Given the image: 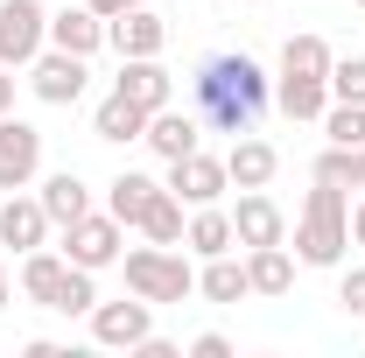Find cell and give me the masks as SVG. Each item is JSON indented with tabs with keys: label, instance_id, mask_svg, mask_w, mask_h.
<instances>
[{
	"label": "cell",
	"instance_id": "cell-4",
	"mask_svg": "<svg viewBox=\"0 0 365 358\" xmlns=\"http://www.w3.org/2000/svg\"><path fill=\"white\" fill-rule=\"evenodd\" d=\"M49 43V7L43 0H0V63L29 71Z\"/></svg>",
	"mask_w": 365,
	"mask_h": 358
},
{
	"label": "cell",
	"instance_id": "cell-6",
	"mask_svg": "<svg viewBox=\"0 0 365 358\" xmlns=\"http://www.w3.org/2000/svg\"><path fill=\"white\" fill-rule=\"evenodd\" d=\"M43 169V134L14 113H0V190H29Z\"/></svg>",
	"mask_w": 365,
	"mask_h": 358
},
{
	"label": "cell",
	"instance_id": "cell-13",
	"mask_svg": "<svg viewBox=\"0 0 365 358\" xmlns=\"http://www.w3.org/2000/svg\"><path fill=\"white\" fill-rule=\"evenodd\" d=\"M148 148L162 155V162H176V155H197V140H204V120L197 113H176V106H162V113H148Z\"/></svg>",
	"mask_w": 365,
	"mask_h": 358
},
{
	"label": "cell",
	"instance_id": "cell-12",
	"mask_svg": "<svg viewBox=\"0 0 365 358\" xmlns=\"http://www.w3.org/2000/svg\"><path fill=\"white\" fill-rule=\"evenodd\" d=\"M106 43L120 49V56H162L169 21H162L155 7H127V14H113V21H106Z\"/></svg>",
	"mask_w": 365,
	"mask_h": 358
},
{
	"label": "cell",
	"instance_id": "cell-23",
	"mask_svg": "<svg viewBox=\"0 0 365 358\" xmlns=\"http://www.w3.org/2000/svg\"><path fill=\"white\" fill-rule=\"evenodd\" d=\"M91 134H98V140H113V148H127V140H140V134H148V113H140L134 98H120V91H113V98L91 113Z\"/></svg>",
	"mask_w": 365,
	"mask_h": 358
},
{
	"label": "cell",
	"instance_id": "cell-5",
	"mask_svg": "<svg viewBox=\"0 0 365 358\" xmlns=\"http://www.w3.org/2000/svg\"><path fill=\"white\" fill-rule=\"evenodd\" d=\"M120 232H127V225L113 218V211H106V218H98V211H85V218L78 225H63V260H71V267H113V260H120Z\"/></svg>",
	"mask_w": 365,
	"mask_h": 358
},
{
	"label": "cell",
	"instance_id": "cell-36",
	"mask_svg": "<svg viewBox=\"0 0 365 358\" xmlns=\"http://www.w3.org/2000/svg\"><path fill=\"white\" fill-rule=\"evenodd\" d=\"M351 239H359V246H365V204H359V211H351Z\"/></svg>",
	"mask_w": 365,
	"mask_h": 358
},
{
	"label": "cell",
	"instance_id": "cell-26",
	"mask_svg": "<svg viewBox=\"0 0 365 358\" xmlns=\"http://www.w3.org/2000/svg\"><path fill=\"white\" fill-rule=\"evenodd\" d=\"M140 232L155 239V246H182V197L162 183V197L148 204V218H140Z\"/></svg>",
	"mask_w": 365,
	"mask_h": 358
},
{
	"label": "cell",
	"instance_id": "cell-29",
	"mask_svg": "<svg viewBox=\"0 0 365 358\" xmlns=\"http://www.w3.org/2000/svg\"><path fill=\"white\" fill-rule=\"evenodd\" d=\"M330 98H344V106H365V56H344V63H330Z\"/></svg>",
	"mask_w": 365,
	"mask_h": 358
},
{
	"label": "cell",
	"instance_id": "cell-11",
	"mask_svg": "<svg viewBox=\"0 0 365 358\" xmlns=\"http://www.w3.org/2000/svg\"><path fill=\"white\" fill-rule=\"evenodd\" d=\"M113 91H120V98H134L140 113H162V106L176 98L169 71H162V56H120V78H113Z\"/></svg>",
	"mask_w": 365,
	"mask_h": 358
},
{
	"label": "cell",
	"instance_id": "cell-35",
	"mask_svg": "<svg viewBox=\"0 0 365 358\" xmlns=\"http://www.w3.org/2000/svg\"><path fill=\"white\" fill-rule=\"evenodd\" d=\"M351 190H365V148H351Z\"/></svg>",
	"mask_w": 365,
	"mask_h": 358
},
{
	"label": "cell",
	"instance_id": "cell-25",
	"mask_svg": "<svg viewBox=\"0 0 365 358\" xmlns=\"http://www.w3.org/2000/svg\"><path fill=\"white\" fill-rule=\"evenodd\" d=\"M330 63H337V56H330L323 36H288V43H281V71H288V78H330Z\"/></svg>",
	"mask_w": 365,
	"mask_h": 358
},
{
	"label": "cell",
	"instance_id": "cell-7",
	"mask_svg": "<svg viewBox=\"0 0 365 358\" xmlns=\"http://www.w3.org/2000/svg\"><path fill=\"white\" fill-rule=\"evenodd\" d=\"M85 56H71V49H43L36 63H29V85H36V98L43 106H78L85 98Z\"/></svg>",
	"mask_w": 365,
	"mask_h": 358
},
{
	"label": "cell",
	"instance_id": "cell-8",
	"mask_svg": "<svg viewBox=\"0 0 365 358\" xmlns=\"http://www.w3.org/2000/svg\"><path fill=\"white\" fill-rule=\"evenodd\" d=\"M148 330H155V302H140V295L134 302H98V310H91V337H98L106 352H134Z\"/></svg>",
	"mask_w": 365,
	"mask_h": 358
},
{
	"label": "cell",
	"instance_id": "cell-24",
	"mask_svg": "<svg viewBox=\"0 0 365 358\" xmlns=\"http://www.w3.org/2000/svg\"><path fill=\"white\" fill-rule=\"evenodd\" d=\"M197 295H204V302H246V295H253V281H246V260H232V253L204 260V274H197Z\"/></svg>",
	"mask_w": 365,
	"mask_h": 358
},
{
	"label": "cell",
	"instance_id": "cell-27",
	"mask_svg": "<svg viewBox=\"0 0 365 358\" xmlns=\"http://www.w3.org/2000/svg\"><path fill=\"white\" fill-rule=\"evenodd\" d=\"M323 134L337 140V148H365V106L330 98V106H323Z\"/></svg>",
	"mask_w": 365,
	"mask_h": 358
},
{
	"label": "cell",
	"instance_id": "cell-9",
	"mask_svg": "<svg viewBox=\"0 0 365 358\" xmlns=\"http://www.w3.org/2000/svg\"><path fill=\"white\" fill-rule=\"evenodd\" d=\"M232 239L239 246H288V218H281V204L267 190H246L232 204Z\"/></svg>",
	"mask_w": 365,
	"mask_h": 358
},
{
	"label": "cell",
	"instance_id": "cell-10",
	"mask_svg": "<svg viewBox=\"0 0 365 358\" xmlns=\"http://www.w3.org/2000/svg\"><path fill=\"white\" fill-rule=\"evenodd\" d=\"M225 183H232V176H225V162H218V155H204V148L169 162V190H176L190 211H197V204H218V197H225Z\"/></svg>",
	"mask_w": 365,
	"mask_h": 358
},
{
	"label": "cell",
	"instance_id": "cell-15",
	"mask_svg": "<svg viewBox=\"0 0 365 358\" xmlns=\"http://www.w3.org/2000/svg\"><path fill=\"white\" fill-rule=\"evenodd\" d=\"M98 43H106V14H91V7H56V14H49V49L91 56Z\"/></svg>",
	"mask_w": 365,
	"mask_h": 358
},
{
	"label": "cell",
	"instance_id": "cell-31",
	"mask_svg": "<svg viewBox=\"0 0 365 358\" xmlns=\"http://www.w3.org/2000/svg\"><path fill=\"white\" fill-rule=\"evenodd\" d=\"M337 310H344V316H365V267H351L344 281H337Z\"/></svg>",
	"mask_w": 365,
	"mask_h": 358
},
{
	"label": "cell",
	"instance_id": "cell-3",
	"mask_svg": "<svg viewBox=\"0 0 365 358\" xmlns=\"http://www.w3.org/2000/svg\"><path fill=\"white\" fill-rule=\"evenodd\" d=\"M120 267H127V295H140V302H190L197 295V267L182 260L176 246L120 253Z\"/></svg>",
	"mask_w": 365,
	"mask_h": 358
},
{
	"label": "cell",
	"instance_id": "cell-2",
	"mask_svg": "<svg viewBox=\"0 0 365 358\" xmlns=\"http://www.w3.org/2000/svg\"><path fill=\"white\" fill-rule=\"evenodd\" d=\"M344 246H351V204L337 183H317L295 218V253H302V267H337Z\"/></svg>",
	"mask_w": 365,
	"mask_h": 358
},
{
	"label": "cell",
	"instance_id": "cell-38",
	"mask_svg": "<svg viewBox=\"0 0 365 358\" xmlns=\"http://www.w3.org/2000/svg\"><path fill=\"white\" fill-rule=\"evenodd\" d=\"M0 274H7V246H0Z\"/></svg>",
	"mask_w": 365,
	"mask_h": 358
},
{
	"label": "cell",
	"instance_id": "cell-16",
	"mask_svg": "<svg viewBox=\"0 0 365 358\" xmlns=\"http://www.w3.org/2000/svg\"><path fill=\"white\" fill-rule=\"evenodd\" d=\"M274 169H281V155H274L267 140H253V134H232V155H225V176L239 183V190H267Z\"/></svg>",
	"mask_w": 365,
	"mask_h": 358
},
{
	"label": "cell",
	"instance_id": "cell-28",
	"mask_svg": "<svg viewBox=\"0 0 365 358\" xmlns=\"http://www.w3.org/2000/svg\"><path fill=\"white\" fill-rule=\"evenodd\" d=\"M98 310V288H91V267H71L63 288H56V316H91Z\"/></svg>",
	"mask_w": 365,
	"mask_h": 358
},
{
	"label": "cell",
	"instance_id": "cell-22",
	"mask_svg": "<svg viewBox=\"0 0 365 358\" xmlns=\"http://www.w3.org/2000/svg\"><path fill=\"white\" fill-rule=\"evenodd\" d=\"M63 274H71V260H63V253H49V246H36V253L21 260V295H29V302H43V310H56Z\"/></svg>",
	"mask_w": 365,
	"mask_h": 358
},
{
	"label": "cell",
	"instance_id": "cell-30",
	"mask_svg": "<svg viewBox=\"0 0 365 358\" xmlns=\"http://www.w3.org/2000/svg\"><path fill=\"white\" fill-rule=\"evenodd\" d=\"M317 183H337V190H351V148H337V140H330V148L317 155Z\"/></svg>",
	"mask_w": 365,
	"mask_h": 358
},
{
	"label": "cell",
	"instance_id": "cell-18",
	"mask_svg": "<svg viewBox=\"0 0 365 358\" xmlns=\"http://www.w3.org/2000/svg\"><path fill=\"white\" fill-rule=\"evenodd\" d=\"M43 211H49V225L63 232V225H78L91 211V190H85V176L78 169H56V176L43 183Z\"/></svg>",
	"mask_w": 365,
	"mask_h": 358
},
{
	"label": "cell",
	"instance_id": "cell-33",
	"mask_svg": "<svg viewBox=\"0 0 365 358\" xmlns=\"http://www.w3.org/2000/svg\"><path fill=\"white\" fill-rule=\"evenodd\" d=\"M91 14H106V21H113V14H127V7H148V0H85Z\"/></svg>",
	"mask_w": 365,
	"mask_h": 358
},
{
	"label": "cell",
	"instance_id": "cell-1",
	"mask_svg": "<svg viewBox=\"0 0 365 358\" xmlns=\"http://www.w3.org/2000/svg\"><path fill=\"white\" fill-rule=\"evenodd\" d=\"M190 91H197V120H211L218 134H253V120L267 113V98H274V78L246 49H225V56L197 63Z\"/></svg>",
	"mask_w": 365,
	"mask_h": 358
},
{
	"label": "cell",
	"instance_id": "cell-21",
	"mask_svg": "<svg viewBox=\"0 0 365 358\" xmlns=\"http://www.w3.org/2000/svg\"><path fill=\"white\" fill-rule=\"evenodd\" d=\"M246 281H253V295H288L295 288L288 246H246Z\"/></svg>",
	"mask_w": 365,
	"mask_h": 358
},
{
	"label": "cell",
	"instance_id": "cell-17",
	"mask_svg": "<svg viewBox=\"0 0 365 358\" xmlns=\"http://www.w3.org/2000/svg\"><path fill=\"white\" fill-rule=\"evenodd\" d=\"M182 246H190L197 260H218V253H232V211H218V204H197V211H190V225H182Z\"/></svg>",
	"mask_w": 365,
	"mask_h": 358
},
{
	"label": "cell",
	"instance_id": "cell-32",
	"mask_svg": "<svg viewBox=\"0 0 365 358\" xmlns=\"http://www.w3.org/2000/svg\"><path fill=\"white\" fill-rule=\"evenodd\" d=\"M190 358H232V337L225 330H204V337H190Z\"/></svg>",
	"mask_w": 365,
	"mask_h": 358
},
{
	"label": "cell",
	"instance_id": "cell-37",
	"mask_svg": "<svg viewBox=\"0 0 365 358\" xmlns=\"http://www.w3.org/2000/svg\"><path fill=\"white\" fill-rule=\"evenodd\" d=\"M0 310H7V274H0Z\"/></svg>",
	"mask_w": 365,
	"mask_h": 358
},
{
	"label": "cell",
	"instance_id": "cell-14",
	"mask_svg": "<svg viewBox=\"0 0 365 358\" xmlns=\"http://www.w3.org/2000/svg\"><path fill=\"white\" fill-rule=\"evenodd\" d=\"M49 239V211L43 197H7L0 204V246H14V253H36Z\"/></svg>",
	"mask_w": 365,
	"mask_h": 358
},
{
	"label": "cell",
	"instance_id": "cell-19",
	"mask_svg": "<svg viewBox=\"0 0 365 358\" xmlns=\"http://www.w3.org/2000/svg\"><path fill=\"white\" fill-rule=\"evenodd\" d=\"M155 197H162V183H155V176H140V169H120V176H113V190H106V211H113L120 225H140Z\"/></svg>",
	"mask_w": 365,
	"mask_h": 358
},
{
	"label": "cell",
	"instance_id": "cell-34",
	"mask_svg": "<svg viewBox=\"0 0 365 358\" xmlns=\"http://www.w3.org/2000/svg\"><path fill=\"white\" fill-rule=\"evenodd\" d=\"M0 113H14V78H7V63H0Z\"/></svg>",
	"mask_w": 365,
	"mask_h": 358
},
{
	"label": "cell",
	"instance_id": "cell-20",
	"mask_svg": "<svg viewBox=\"0 0 365 358\" xmlns=\"http://www.w3.org/2000/svg\"><path fill=\"white\" fill-rule=\"evenodd\" d=\"M274 106L288 113V120H323V106H330V78H274Z\"/></svg>",
	"mask_w": 365,
	"mask_h": 358
},
{
	"label": "cell",
	"instance_id": "cell-39",
	"mask_svg": "<svg viewBox=\"0 0 365 358\" xmlns=\"http://www.w3.org/2000/svg\"><path fill=\"white\" fill-rule=\"evenodd\" d=\"M359 7H365V0H359Z\"/></svg>",
	"mask_w": 365,
	"mask_h": 358
}]
</instances>
